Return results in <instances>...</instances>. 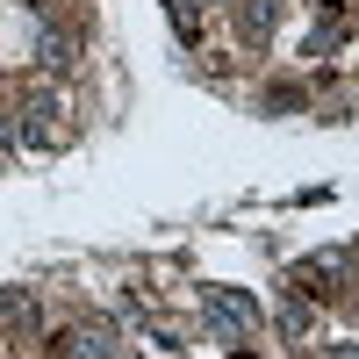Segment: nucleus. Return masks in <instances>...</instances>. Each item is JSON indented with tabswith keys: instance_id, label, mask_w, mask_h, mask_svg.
<instances>
[{
	"instance_id": "obj_1",
	"label": "nucleus",
	"mask_w": 359,
	"mask_h": 359,
	"mask_svg": "<svg viewBox=\"0 0 359 359\" xmlns=\"http://www.w3.org/2000/svg\"><path fill=\"white\" fill-rule=\"evenodd\" d=\"M201 309H208V323H216L223 338L259 331V302H252V294H237V287H208V294H201Z\"/></svg>"
},
{
	"instance_id": "obj_2",
	"label": "nucleus",
	"mask_w": 359,
	"mask_h": 359,
	"mask_svg": "<svg viewBox=\"0 0 359 359\" xmlns=\"http://www.w3.org/2000/svg\"><path fill=\"white\" fill-rule=\"evenodd\" d=\"M57 352H79V359H108V352H115V331H108L101 316H86L79 331H65V338H57Z\"/></svg>"
},
{
	"instance_id": "obj_3",
	"label": "nucleus",
	"mask_w": 359,
	"mask_h": 359,
	"mask_svg": "<svg viewBox=\"0 0 359 359\" xmlns=\"http://www.w3.org/2000/svg\"><path fill=\"white\" fill-rule=\"evenodd\" d=\"M43 65H50V72H65V65H72V43L57 36V29H50V36H43Z\"/></svg>"
},
{
	"instance_id": "obj_4",
	"label": "nucleus",
	"mask_w": 359,
	"mask_h": 359,
	"mask_svg": "<svg viewBox=\"0 0 359 359\" xmlns=\"http://www.w3.org/2000/svg\"><path fill=\"white\" fill-rule=\"evenodd\" d=\"M331 359H359V352H352V345H338V352H331Z\"/></svg>"
}]
</instances>
